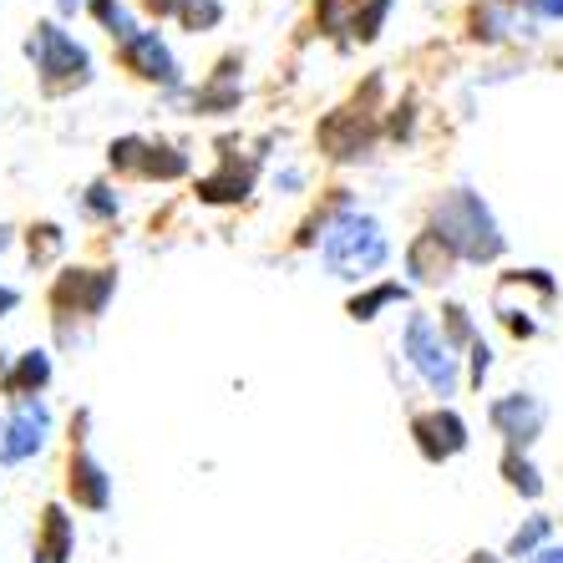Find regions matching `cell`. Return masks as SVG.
I'll use <instances>...</instances> for the list:
<instances>
[{
	"instance_id": "obj_37",
	"label": "cell",
	"mask_w": 563,
	"mask_h": 563,
	"mask_svg": "<svg viewBox=\"0 0 563 563\" xmlns=\"http://www.w3.org/2000/svg\"><path fill=\"white\" fill-rule=\"evenodd\" d=\"M15 239H21V234H15L11 223H0V254H11V250H15Z\"/></svg>"
},
{
	"instance_id": "obj_12",
	"label": "cell",
	"mask_w": 563,
	"mask_h": 563,
	"mask_svg": "<svg viewBox=\"0 0 563 563\" xmlns=\"http://www.w3.org/2000/svg\"><path fill=\"white\" fill-rule=\"evenodd\" d=\"M254 184H260V163L254 157H234L223 153V163L213 173H203L194 184L198 203H213V209H234V203H244V198L254 194Z\"/></svg>"
},
{
	"instance_id": "obj_36",
	"label": "cell",
	"mask_w": 563,
	"mask_h": 563,
	"mask_svg": "<svg viewBox=\"0 0 563 563\" xmlns=\"http://www.w3.org/2000/svg\"><path fill=\"white\" fill-rule=\"evenodd\" d=\"M528 563H563V543H549V549H538Z\"/></svg>"
},
{
	"instance_id": "obj_11",
	"label": "cell",
	"mask_w": 563,
	"mask_h": 563,
	"mask_svg": "<svg viewBox=\"0 0 563 563\" xmlns=\"http://www.w3.org/2000/svg\"><path fill=\"white\" fill-rule=\"evenodd\" d=\"M66 503L77 512H112V477L92 457V446H71L66 457Z\"/></svg>"
},
{
	"instance_id": "obj_21",
	"label": "cell",
	"mask_w": 563,
	"mask_h": 563,
	"mask_svg": "<svg viewBox=\"0 0 563 563\" xmlns=\"http://www.w3.org/2000/svg\"><path fill=\"white\" fill-rule=\"evenodd\" d=\"M498 467H503V483H508L518 498H528V503L543 498V487H549V483H543V472L533 467V457H528V452H503Z\"/></svg>"
},
{
	"instance_id": "obj_6",
	"label": "cell",
	"mask_w": 563,
	"mask_h": 563,
	"mask_svg": "<svg viewBox=\"0 0 563 563\" xmlns=\"http://www.w3.org/2000/svg\"><path fill=\"white\" fill-rule=\"evenodd\" d=\"M52 442V407L46 396H31V401H5L0 411V467H26L46 452Z\"/></svg>"
},
{
	"instance_id": "obj_3",
	"label": "cell",
	"mask_w": 563,
	"mask_h": 563,
	"mask_svg": "<svg viewBox=\"0 0 563 563\" xmlns=\"http://www.w3.org/2000/svg\"><path fill=\"white\" fill-rule=\"evenodd\" d=\"M112 300H118V269H112V264H66L62 275L52 279V289H46V310H52L56 341L77 345L81 341L77 320H87V325L102 320Z\"/></svg>"
},
{
	"instance_id": "obj_30",
	"label": "cell",
	"mask_w": 563,
	"mask_h": 563,
	"mask_svg": "<svg viewBox=\"0 0 563 563\" xmlns=\"http://www.w3.org/2000/svg\"><path fill=\"white\" fill-rule=\"evenodd\" d=\"M411 128H417V102L391 107V122H386V137L391 143H411Z\"/></svg>"
},
{
	"instance_id": "obj_33",
	"label": "cell",
	"mask_w": 563,
	"mask_h": 563,
	"mask_svg": "<svg viewBox=\"0 0 563 563\" xmlns=\"http://www.w3.org/2000/svg\"><path fill=\"white\" fill-rule=\"evenodd\" d=\"M137 5H143L153 21H178V5H184V0H137Z\"/></svg>"
},
{
	"instance_id": "obj_18",
	"label": "cell",
	"mask_w": 563,
	"mask_h": 563,
	"mask_svg": "<svg viewBox=\"0 0 563 563\" xmlns=\"http://www.w3.org/2000/svg\"><path fill=\"white\" fill-rule=\"evenodd\" d=\"M188 153L173 143H157V137H147L143 147V163H137V184H178V178H188Z\"/></svg>"
},
{
	"instance_id": "obj_23",
	"label": "cell",
	"mask_w": 563,
	"mask_h": 563,
	"mask_svg": "<svg viewBox=\"0 0 563 563\" xmlns=\"http://www.w3.org/2000/svg\"><path fill=\"white\" fill-rule=\"evenodd\" d=\"M143 147H147L143 132H122V137H112V143H107V173H112V178H137Z\"/></svg>"
},
{
	"instance_id": "obj_39",
	"label": "cell",
	"mask_w": 563,
	"mask_h": 563,
	"mask_svg": "<svg viewBox=\"0 0 563 563\" xmlns=\"http://www.w3.org/2000/svg\"><path fill=\"white\" fill-rule=\"evenodd\" d=\"M81 5H87V0H56V11H62V15H77Z\"/></svg>"
},
{
	"instance_id": "obj_8",
	"label": "cell",
	"mask_w": 563,
	"mask_h": 563,
	"mask_svg": "<svg viewBox=\"0 0 563 563\" xmlns=\"http://www.w3.org/2000/svg\"><path fill=\"white\" fill-rule=\"evenodd\" d=\"M487 427L503 437L508 452H528L538 437L549 432V401L533 391H508L487 401Z\"/></svg>"
},
{
	"instance_id": "obj_28",
	"label": "cell",
	"mask_w": 563,
	"mask_h": 563,
	"mask_svg": "<svg viewBox=\"0 0 563 563\" xmlns=\"http://www.w3.org/2000/svg\"><path fill=\"white\" fill-rule=\"evenodd\" d=\"M508 26H512V15L508 11H498V5H493V0H487L483 11L472 15V36L477 41H487V46H493V41H503L508 36Z\"/></svg>"
},
{
	"instance_id": "obj_31",
	"label": "cell",
	"mask_w": 563,
	"mask_h": 563,
	"mask_svg": "<svg viewBox=\"0 0 563 563\" xmlns=\"http://www.w3.org/2000/svg\"><path fill=\"white\" fill-rule=\"evenodd\" d=\"M498 320L512 330V335H518V341H533V335H538V320H528V310H508V305H503Z\"/></svg>"
},
{
	"instance_id": "obj_5",
	"label": "cell",
	"mask_w": 563,
	"mask_h": 563,
	"mask_svg": "<svg viewBox=\"0 0 563 563\" xmlns=\"http://www.w3.org/2000/svg\"><path fill=\"white\" fill-rule=\"evenodd\" d=\"M26 56L46 97H71L81 87H92V52L62 21H36L26 36Z\"/></svg>"
},
{
	"instance_id": "obj_15",
	"label": "cell",
	"mask_w": 563,
	"mask_h": 563,
	"mask_svg": "<svg viewBox=\"0 0 563 563\" xmlns=\"http://www.w3.org/2000/svg\"><path fill=\"white\" fill-rule=\"evenodd\" d=\"M457 264H462V260L446 250V244L432 234V229L411 234V244H407V275H411V285H446Z\"/></svg>"
},
{
	"instance_id": "obj_34",
	"label": "cell",
	"mask_w": 563,
	"mask_h": 563,
	"mask_svg": "<svg viewBox=\"0 0 563 563\" xmlns=\"http://www.w3.org/2000/svg\"><path fill=\"white\" fill-rule=\"evenodd\" d=\"M15 310H21V289L0 279V320H5V314H15Z\"/></svg>"
},
{
	"instance_id": "obj_32",
	"label": "cell",
	"mask_w": 563,
	"mask_h": 563,
	"mask_svg": "<svg viewBox=\"0 0 563 563\" xmlns=\"http://www.w3.org/2000/svg\"><path fill=\"white\" fill-rule=\"evenodd\" d=\"M533 21H563V0H518Z\"/></svg>"
},
{
	"instance_id": "obj_26",
	"label": "cell",
	"mask_w": 563,
	"mask_h": 563,
	"mask_svg": "<svg viewBox=\"0 0 563 563\" xmlns=\"http://www.w3.org/2000/svg\"><path fill=\"white\" fill-rule=\"evenodd\" d=\"M437 314H442V320H437V325H442V335L457 345V351H472V345L483 341V330H477V320H472L467 305H442Z\"/></svg>"
},
{
	"instance_id": "obj_20",
	"label": "cell",
	"mask_w": 563,
	"mask_h": 563,
	"mask_svg": "<svg viewBox=\"0 0 563 563\" xmlns=\"http://www.w3.org/2000/svg\"><path fill=\"white\" fill-rule=\"evenodd\" d=\"M549 543H553V518H549V512H533L528 523L512 528V538H508V549H503V559L523 563V559H533L538 549H549Z\"/></svg>"
},
{
	"instance_id": "obj_7",
	"label": "cell",
	"mask_w": 563,
	"mask_h": 563,
	"mask_svg": "<svg viewBox=\"0 0 563 563\" xmlns=\"http://www.w3.org/2000/svg\"><path fill=\"white\" fill-rule=\"evenodd\" d=\"M118 62H122V71H132V77L157 87V92H168V97L184 92V62L173 56L163 31H147V26L132 31V36L118 46Z\"/></svg>"
},
{
	"instance_id": "obj_13",
	"label": "cell",
	"mask_w": 563,
	"mask_h": 563,
	"mask_svg": "<svg viewBox=\"0 0 563 563\" xmlns=\"http://www.w3.org/2000/svg\"><path fill=\"white\" fill-rule=\"evenodd\" d=\"M71 553H77V518L66 503H46L31 538V563H71Z\"/></svg>"
},
{
	"instance_id": "obj_25",
	"label": "cell",
	"mask_w": 563,
	"mask_h": 563,
	"mask_svg": "<svg viewBox=\"0 0 563 563\" xmlns=\"http://www.w3.org/2000/svg\"><path fill=\"white\" fill-rule=\"evenodd\" d=\"M391 5H396V0H355L345 31H351L355 41H376L380 26H386V15H391Z\"/></svg>"
},
{
	"instance_id": "obj_24",
	"label": "cell",
	"mask_w": 563,
	"mask_h": 563,
	"mask_svg": "<svg viewBox=\"0 0 563 563\" xmlns=\"http://www.w3.org/2000/svg\"><path fill=\"white\" fill-rule=\"evenodd\" d=\"M87 11H92V21H97V26H102L112 41H118V46L132 36V31H143V26H137V15H132L122 0H87Z\"/></svg>"
},
{
	"instance_id": "obj_27",
	"label": "cell",
	"mask_w": 563,
	"mask_h": 563,
	"mask_svg": "<svg viewBox=\"0 0 563 563\" xmlns=\"http://www.w3.org/2000/svg\"><path fill=\"white\" fill-rule=\"evenodd\" d=\"M219 21H223V0H184V5H178V26L194 31V36L219 31Z\"/></svg>"
},
{
	"instance_id": "obj_17",
	"label": "cell",
	"mask_w": 563,
	"mask_h": 563,
	"mask_svg": "<svg viewBox=\"0 0 563 563\" xmlns=\"http://www.w3.org/2000/svg\"><path fill=\"white\" fill-rule=\"evenodd\" d=\"M407 300H411L407 279H376V285H361L351 300H345V314H351L355 325H371V320H380L391 305H407Z\"/></svg>"
},
{
	"instance_id": "obj_1",
	"label": "cell",
	"mask_w": 563,
	"mask_h": 563,
	"mask_svg": "<svg viewBox=\"0 0 563 563\" xmlns=\"http://www.w3.org/2000/svg\"><path fill=\"white\" fill-rule=\"evenodd\" d=\"M427 229H432V234L442 239L462 264H493V260H503V250H508L498 213L487 209V198L477 194V188H467V184L446 188L442 198H432Z\"/></svg>"
},
{
	"instance_id": "obj_10",
	"label": "cell",
	"mask_w": 563,
	"mask_h": 563,
	"mask_svg": "<svg viewBox=\"0 0 563 563\" xmlns=\"http://www.w3.org/2000/svg\"><path fill=\"white\" fill-rule=\"evenodd\" d=\"M411 442H417L421 462L442 467V462L462 457V452L472 446V427L462 421L457 407H442V401H437V407H427V411L411 417Z\"/></svg>"
},
{
	"instance_id": "obj_38",
	"label": "cell",
	"mask_w": 563,
	"mask_h": 563,
	"mask_svg": "<svg viewBox=\"0 0 563 563\" xmlns=\"http://www.w3.org/2000/svg\"><path fill=\"white\" fill-rule=\"evenodd\" d=\"M462 563H503V553H487V549H477V553H467Z\"/></svg>"
},
{
	"instance_id": "obj_29",
	"label": "cell",
	"mask_w": 563,
	"mask_h": 563,
	"mask_svg": "<svg viewBox=\"0 0 563 563\" xmlns=\"http://www.w3.org/2000/svg\"><path fill=\"white\" fill-rule=\"evenodd\" d=\"M493 376V345L477 341L467 351V391H483V380Z\"/></svg>"
},
{
	"instance_id": "obj_16",
	"label": "cell",
	"mask_w": 563,
	"mask_h": 563,
	"mask_svg": "<svg viewBox=\"0 0 563 563\" xmlns=\"http://www.w3.org/2000/svg\"><path fill=\"white\" fill-rule=\"evenodd\" d=\"M234 66H244L239 56H223L219 71H213L203 87H198L194 97H188V107H194L198 118H229V112H239V102H244V87H239V71Z\"/></svg>"
},
{
	"instance_id": "obj_14",
	"label": "cell",
	"mask_w": 563,
	"mask_h": 563,
	"mask_svg": "<svg viewBox=\"0 0 563 563\" xmlns=\"http://www.w3.org/2000/svg\"><path fill=\"white\" fill-rule=\"evenodd\" d=\"M52 376H56L52 351H46V345H31V351H21L11 366L0 371V396H5V401H31V396H46Z\"/></svg>"
},
{
	"instance_id": "obj_9",
	"label": "cell",
	"mask_w": 563,
	"mask_h": 563,
	"mask_svg": "<svg viewBox=\"0 0 563 563\" xmlns=\"http://www.w3.org/2000/svg\"><path fill=\"white\" fill-rule=\"evenodd\" d=\"M371 143H376V112L361 102L335 107V112H325L320 128H314V147H320L330 163H355V157H366Z\"/></svg>"
},
{
	"instance_id": "obj_22",
	"label": "cell",
	"mask_w": 563,
	"mask_h": 563,
	"mask_svg": "<svg viewBox=\"0 0 563 563\" xmlns=\"http://www.w3.org/2000/svg\"><path fill=\"white\" fill-rule=\"evenodd\" d=\"M77 203H81V219L87 223H118L122 219V194L107 184V178H97V184L81 188Z\"/></svg>"
},
{
	"instance_id": "obj_35",
	"label": "cell",
	"mask_w": 563,
	"mask_h": 563,
	"mask_svg": "<svg viewBox=\"0 0 563 563\" xmlns=\"http://www.w3.org/2000/svg\"><path fill=\"white\" fill-rule=\"evenodd\" d=\"M275 188H285V194H295V188H305V173H300V168H285V173H275Z\"/></svg>"
},
{
	"instance_id": "obj_4",
	"label": "cell",
	"mask_w": 563,
	"mask_h": 563,
	"mask_svg": "<svg viewBox=\"0 0 563 563\" xmlns=\"http://www.w3.org/2000/svg\"><path fill=\"white\" fill-rule=\"evenodd\" d=\"M401 355H407V366L417 371V380L427 391L452 407V396L467 386V371H462V351L442 335L432 310H411L407 325H401Z\"/></svg>"
},
{
	"instance_id": "obj_2",
	"label": "cell",
	"mask_w": 563,
	"mask_h": 563,
	"mask_svg": "<svg viewBox=\"0 0 563 563\" xmlns=\"http://www.w3.org/2000/svg\"><path fill=\"white\" fill-rule=\"evenodd\" d=\"M320 264L345 285H376V275L391 264V234L366 209H345L320 234Z\"/></svg>"
},
{
	"instance_id": "obj_19",
	"label": "cell",
	"mask_w": 563,
	"mask_h": 563,
	"mask_svg": "<svg viewBox=\"0 0 563 563\" xmlns=\"http://www.w3.org/2000/svg\"><path fill=\"white\" fill-rule=\"evenodd\" d=\"M21 244H26V264H31V269H52V264L66 254V229L56 219H36V223H26Z\"/></svg>"
}]
</instances>
